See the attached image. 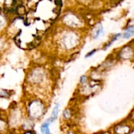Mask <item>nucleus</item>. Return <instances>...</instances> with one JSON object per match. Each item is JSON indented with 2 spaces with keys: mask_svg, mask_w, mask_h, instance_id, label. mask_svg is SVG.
Masks as SVG:
<instances>
[{
  "mask_svg": "<svg viewBox=\"0 0 134 134\" xmlns=\"http://www.w3.org/2000/svg\"><path fill=\"white\" fill-rule=\"evenodd\" d=\"M59 107H60V104L59 103H56L54 107L53 108V110L52 111V115L47 120L50 123H52L53 122H54L58 118V116L59 114Z\"/></svg>",
  "mask_w": 134,
  "mask_h": 134,
  "instance_id": "f257e3e1",
  "label": "nucleus"
},
{
  "mask_svg": "<svg viewBox=\"0 0 134 134\" xmlns=\"http://www.w3.org/2000/svg\"><path fill=\"white\" fill-rule=\"evenodd\" d=\"M134 35V26H129L125 30L122 35V37L125 39H127L132 37Z\"/></svg>",
  "mask_w": 134,
  "mask_h": 134,
  "instance_id": "f03ea898",
  "label": "nucleus"
},
{
  "mask_svg": "<svg viewBox=\"0 0 134 134\" xmlns=\"http://www.w3.org/2000/svg\"><path fill=\"white\" fill-rule=\"evenodd\" d=\"M51 123L49 121H45L41 126V131L42 134H51V131L49 129V125Z\"/></svg>",
  "mask_w": 134,
  "mask_h": 134,
  "instance_id": "7ed1b4c3",
  "label": "nucleus"
},
{
  "mask_svg": "<svg viewBox=\"0 0 134 134\" xmlns=\"http://www.w3.org/2000/svg\"><path fill=\"white\" fill-rule=\"evenodd\" d=\"M120 37H121L120 33H118V34L114 35L113 36V37H112V39H111V41H109V42H108L107 44L105 46L104 48H103V50H107V49L108 48L111 47V45L112 44H113V42H115V41H116V40H118V39H119V38Z\"/></svg>",
  "mask_w": 134,
  "mask_h": 134,
  "instance_id": "20e7f679",
  "label": "nucleus"
},
{
  "mask_svg": "<svg viewBox=\"0 0 134 134\" xmlns=\"http://www.w3.org/2000/svg\"><path fill=\"white\" fill-rule=\"evenodd\" d=\"M97 51V49H94V50H92V51H90V52H88V53L86 54V56L85 57L86 58H90L91 57V56H92L94 55V54Z\"/></svg>",
  "mask_w": 134,
  "mask_h": 134,
  "instance_id": "39448f33",
  "label": "nucleus"
},
{
  "mask_svg": "<svg viewBox=\"0 0 134 134\" xmlns=\"http://www.w3.org/2000/svg\"><path fill=\"white\" fill-rule=\"evenodd\" d=\"M87 80H88V78H87L86 76H82L80 78V82L81 84H85L87 82Z\"/></svg>",
  "mask_w": 134,
  "mask_h": 134,
  "instance_id": "423d86ee",
  "label": "nucleus"
},
{
  "mask_svg": "<svg viewBox=\"0 0 134 134\" xmlns=\"http://www.w3.org/2000/svg\"><path fill=\"white\" fill-rule=\"evenodd\" d=\"M68 134H72V133H69Z\"/></svg>",
  "mask_w": 134,
  "mask_h": 134,
  "instance_id": "0eeeda50",
  "label": "nucleus"
}]
</instances>
